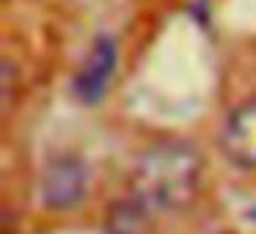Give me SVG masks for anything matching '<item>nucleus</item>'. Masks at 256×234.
<instances>
[{
	"mask_svg": "<svg viewBox=\"0 0 256 234\" xmlns=\"http://www.w3.org/2000/svg\"><path fill=\"white\" fill-rule=\"evenodd\" d=\"M201 182V154L184 140L152 144L130 176V196L152 215H171L193 204Z\"/></svg>",
	"mask_w": 256,
	"mask_h": 234,
	"instance_id": "nucleus-1",
	"label": "nucleus"
},
{
	"mask_svg": "<svg viewBox=\"0 0 256 234\" xmlns=\"http://www.w3.org/2000/svg\"><path fill=\"white\" fill-rule=\"evenodd\" d=\"M118 66V44L110 34H100L91 42L80 69L72 78V94L80 105H100L113 83Z\"/></svg>",
	"mask_w": 256,
	"mask_h": 234,
	"instance_id": "nucleus-2",
	"label": "nucleus"
},
{
	"mask_svg": "<svg viewBox=\"0 0 256 234\" xmlns=\"http://www.w3.org/2000/svg\"><path fill=\"white\" fill-rule=\"evenodd\" d=\"M91 171L83 157L58 154L42 174V204L50 210H74L88 193Z\"/></svg>",
	"mask_w": 256,
	"mask_h": 234,
	"instance_id": "nucleus-3",
	"label": "nucleus"
},
{
	"mask_svg": "<svg viewBox=\"0 0 256 234\" xmlns=\"http://www.w3.org/2000/svg\"><path fill=\"white\" fill-rule=\"evenodd\" d=\"M220 152L234 168L256 171V96L240 102L226 116L218 135Z\"/></svg>",
	"mask_w": 256,
	"mask_h": 234,
	"instance_id": "nucleus-4",
	"label": "nucleus"
},
{
	"mask_svg": "<svg viewBox=\"0 0 256 234\" xmlns=\"http://www.w3.org/2000/svg\"><path fill=\"white\" fill-rule=\"evenodd\" d=\"M152 220L154 215L140 206L132 196H127L108 206L105 234H152Z\"/></svg>",
	"mask_w": 256,
	"mask_h": 234,
	"instance_id": "nucleus-5",
	"label": "nucleus"
}]
</instances>
